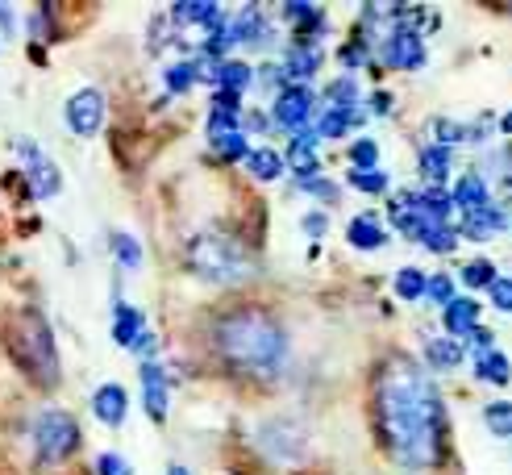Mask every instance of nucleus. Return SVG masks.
I'll use <instances>...</instances> for the list:
<instances>
[{"mask_svg":"<svg viewBox=\"0 0 512 475\" xmlns=\"http://www.w3.org/2000/svg\"><path fill=\"white\" fill-rule=\"evenodd\" d=\"M375 55H379L383 67H392V71H421L425 59H429V50H425V42H421L417 30H404V25H388V34L379 38Z\"/></svg>","mask_w":512,"mask_h":475,"instance_id":"obj_8","label":"nucleus"},{"mask_svg":"<svg viewBox=\"0 0 512 475\" xmlns=\"http://www.w3.org/2000/svg\"><path fill=\"white\" fill-rule=\"evenodd\" d=\"M338 59L346 63V75H354L358 67H367L371 63V34H363V30H354L342 46H338Z\"/></svg>","mask_w":512,"mask_h":475,"instance_id":"obj_32","label":"nucleus"},{"mask_svg":"<svg viewBox=\"0 0 512 475\" xmlns=\"http://www.w3.org/2000/svg\"><path fill=\"white\" fill-rule=\"evenodd\" d=\"M300 192L317 196L321 205H338V196H342V184H334V180H325V175H317V180H304V184H300Z\"/></svg>","mask_w":512,"mask_h":475,"instance_id":"obj_45","label":"nucleus"},{"mask_svg":"<svg viewBox=\"0 0 512 475\" xmlns=\"http://www.w3.org/2000/svg\"><path fill=\"white\" fill-rule=\"evenodd\" d=\"M146 330H150V321H146V313H142L138 305H130V300H113V321H109V338H113V346L134 350L138 338H142Z\"/></svg>","mask_w":512,"mask_h":475,"instance_id":"obj_17","label":"nucleus"},{"mask_svg":"<svg viewBox=\"0 0 512 475\" xmlns=\"http://www.w3.org/2000/svg\"><path fill=\"white\" fill-rule=\"evenodd\" d=\"M92 417L105 425V430H121L125 417H130V392H125V384H117V380L100 384L92 392Z\"/></svg>","mask_w":512,"mask_h":475,"instance_id":"obj_16","label":"nucleus"},{"mask_svg":"<svg viewBox=\"0 0 512 475\" xmlns=\"http://www.w3.org/2000/svg\"><path fill=\"white\" fill-rule=\"evenodd\" d=\"M204 134H209V146H217V142H225V138H234V134H242V117H234V113H217V109H209V117H204Z\"/></svg>","mask_w":512,"mask_h":475,"instance_id":"obj_35","label":"nucleus"},{"mask_svg":"<svg viewBox=\"0 0 512 475\" xmlns=\"http://www.w3.org/2000/svg\"><path fill=\"white\" fill-rule=\"evenodd\" d=\"M259 446L267 450L275 463H296V459L304 455V434L296 430L292 421L275 417V421H267L263 430H259Z\"/></svg>","mask_w":512,"mask_h":475,"instance_id":"obj_15","label":"nucleus"},{"mask_svg":"<svg viewBox=\"0 0 512 475\" xmlns=\"http://www.w3.org/2000/svg\"><path fill=\"white\" fill-rule=\"evenodd\" d=\"M271 121H275V130H284L288 138L296 130H304V125H313V113H317V92L309 84H288L284 92H279L271 100Z\"/></svg>","mask_w":512,"mask_h":475,"instance_id":"obj_9","label":"nucleus"},{"mask_svg":"<svg viewBox=\"0 0 512 475\" xmlns=\"http://www.w3.org/2000/svg\"><path fill=\"white\" fill-rule=\"evenodd\" d=\"M500 134H508V138H512V109L500 117Z\"/></svg>","mask_w":512,"mask_h":475,"instance_id":"obj_55","label":"nucleus"},{"mask_svg":"<svg viewBox=\"0 0 512 475\" xmlns=\"http://www.w3.org/2000/svg\"><path fill=\"white\" fill-rule=\"evenodd\" d=\"M483 425L496 434V438H512V400H492L483 409Z\"/></svg>","mask_w":512,"mask_h":475,"instance_id":"obj_39","label":"nucleus"},{"mask_svg":"<svg viewBox=\"0 0 512 475\" xmlns=\"http://www.w3.org/2000/svg\"><path fill=\"white\" fill-rule=\"evenodd\" d=\"M209 109H217V113H234V117H242V113H246L242 96H238V92H225V88H217V92L209 96Z\"/></svg>","mask_w":512,"mask_h":475,"instance_id":"obj_48","label":"nucleus"},{"mask_svg":"<svg viewBox=\"0 0 512 475\" xmlns=\"http://www.w3.org/2000/svg\"><path fill=\"white\" fill-rule=\"evenodd\" d=\"M367 100H371V105H367V113H375V117L392 113V92H388V88H375V92H371Z\"/></svg>","mask_w":512,"mask_h":475,"instance_id":"obj_52","label":"nucleus"},{"mask_svg":"<svg viewBox=\"0 0 512 475\" xmlns=\"http://www.w3.org/2000/svg\"><path fill=\"white\" fill-rule=\"evenodd\" d=\"M396 296L408 300V305H417V300H425V288H429V275L421 267H400L396 271V280H392Z\"/></svg>","mask_w":512,"mask_h":475,"instance_id":"obj_33","label":"nucleus"},{"mask_svg":"<svg viewBox=\"0 0 512 475\" xmlns=\"http://www.w3.org/2000/svg\"><path fill=\"white\" fill-rule=\"evenodd\" d=\"M450 167H454V150H450V146H438V142L421 146V155H417V171H421L425 188H442V184L450 180Z\"/></svg>","mask_w":512,"mask_h":475,"instance_id":"obj_22","label":"nucleus"},{"mask_svg":"<svg viewBox=\"0 0 512 475\" xmlns=\"http://www.w3.org/2000/svg\"><path fill=\"white\" fill-rule=\"evenodd\" d=\"M475 380L479 384H512V359L504 355V350H488V355H475Z\"/></svg>","mask_w":512,"mask_h":475,"instance_id":"obj_28","label":"nucleus"},{"mask_svg":"<svg viewBox=\"0 0 512 475\" xmlns=\"http://www.w3.org/2000/svg\"><path fill=\"white\" fill-rule=\"evenodd\" d=\"M450 200H454V209L458 213H479V209H488V205H496L492 200V188H488V180H483L479 171H463L454 180V188H450Z\"/></svg>","mask_w":512,"mask_h":475,"instance_id":"obj_18","label":"nucleus"},{"mask_svg":"<svg viewBox=\"0 0 512 475\" xmlns=\"http://www.w3.org/2000/svg\"><path fill=\"white\" fill-rule=\"evenodd\" d=\"M30 59H34V63H46V50H42V42H30Z\"/></svg>","mask_w":512,"mask_h":475,"instance_id":"obj_54","label":"nucleus"},{"mask_svg":"<svg viewBox=\"0 0 512 475\" xmlns=\"http://www.w3.org/2000/svg\"><path fill=\"white\" fill-rule=\"evenodd\" d=\"M363 121H367V109L358 105V109H321V117H317L313 125H317V134H321V138L338 142V138H346L350 130H358Z\"/></svg>","mask_w":512,"mask_h":475,"instance_id":"obj_24","label":"nucleus"},{"mask_svg":"<svg viewBox=\"0 0 512 475\" xmlns=\"http://www.w3.org/2000/svg\"><path fill=\"white\" fill-rule=\"evenodd\" d=\"M209 355L242 380H275L288 363V330L263 305H229L209 317Z\"/></svg>","mask_w":512,"mask_h":475,"instance_id":"obj_2","label":"nucleus"},{"mask_svg":"<svg viewBox=\"0 0 512 475\" xmlns=\"http://www.w3.org/2000/svg\"><path fill=\"white\" fill-rule=\"evenodd\" d=\"M467 363V346L463 342H454V338H429L425 342V367L433 371H458Z\"/></svg>","mask_w":512,"mask_h":475,"instance_id":"obj_27","label":"nucleus"},{"mask_svg":"<svg viewBox=\"0 0 512 475\" xmlns=\"http://www.w3.org/2000/svg\"><path fill=\"white\" fill-rule=\"evenodd\" d=\"M138 384H142V409H146V417L155 425H163L167 413H171V375H167V363L163 359L138 363Z\"/></svg>","mask_w":512,"mask_h":475,"instance_id":"obj_10","label":"nucleus"},{"mask_svg":"<svg viewBox=\"0 0 512 475\" xmlns=\"http://www.w3.org/2000/svg\"><path fill=\"white\" fill-rule=\"evenodd\" d=\"M30 446H34L38 467H63L67 459L80 455L84 430H80V421H75V413L59 409V405H46L30 421Z\"/></svg>","mask_w":512,"mask_h":475,"instance_id":"obj_5","label":"nucleus"},{"mask_svg":"<svg viewBox=\"0 0 512 475\" xmlns=\"http://www.w3.org/2000/svg\"><path fill=\"white\" fill-rule=\"evenodd\" d=\"M167 475H192V467H184V463H167Z\"/></svg>","mask_w":512,"mask_h":475,"instance_id":"obj_56","label":"nucleus"},{"mask_svg":"<svg viewBox=\"0 0 512 475\" xmlns=\"http://www.w3.org/2000/svg\"><path fill=\"white\" fill-rule=\"evenodd\" d=\"M167 17L175 21L179 34H184V30L213 34V30H221V25H229V9L217 5V0H179V5L167 9Z\"/></svg>","mask_w":512,"mask_h":475,"instance_id":"obj_13","label":"nucleus"},{"mask_svg":"<svg viewBox=\"0 0 512 475\" xmlns=\"http://www.w3.org/2000/svg\"><path fill=\"white\" fill-rule=\"evenodd\" d=\"M109 255H113V263H117L121 271H138L142 259H146V250H142V242H138L130 230H113V234H109Z\"/></svg>","mask_w":512,"mask_h":475,"instance_id":"obj_29","label":"nucleus"},{"mask_svg":"<svg viewBox=\"0 0 512 475\" xmlns=\"http://www.w3.org/2000/svg\"><path fill=\"white\" fill-rule=\"evenodd\" d=\"M0 34L5 38H17V13L9 5H0Z\"/></svg>","mask_w":512,"mask_h":475,"instance_id":"obj_53","label":"nucleus"},{"mask_svg":"<svg viewBox=\"0 0 512 475\" xmlns=\"http://www.w3.org/2000/svg\"><path fill=\"white\" fill-rule=\"evenodd\" d=\"M508 225V213L500 205H488V209H479V213H467L463 221H458V234L471 238V242H492L500 230Z\"/></svg>","mask_w":512,"mask_h":475,"instance_id":"obj_23","label":"nucleus"},{"mask_svg":"<svg viewBox=\"0 0 512 475\" xmlns=\"http://www.w3.org/2000/svg\"><path fill=\"white\" fill-rule=\"evenodd\" d=\"M105 117H109V96L100 92L96 84H84L75 88L67 100H63V121L75 138H96L105 130Z\"/></svg>","mask_w":512,"mask_h":475,"instance_id":"obj_6","label":"nucleus"},{"mask_svg":"<svg viewBox=\"0 0 512 475\" xmlns=\"http://www.w3.org/2000/svg\"><path fill=\"white\" fill-rule=\"evenodd\" d=\"M254 84H263V88L271 92V100H275L279 92H284V88H288V75H284V63H259V80H254Z\"/></svg>","mask_w":512,"mask_h":475,"instance_id":"obj_44","label":"nucleus"},{"mask_svg":"<svg viewBox=\"0 0 512 475\" xmlns=\"http://www.w3.org/2000/svg\"><path fill=\"white\" fill-rule=\"evenodd\" d=\"M375 430L404 471H433L446 459V405L429 367L392 355L375 375Z\"/></svg>","mask_w":512,"mask_h":475,"instance_id":"obj_1","label":"nucleus"},{"mask_svg":"<svg viewBox=\"0 0 512 475\" xmlns=\"http://www.w3.org/2000/svg\"><path fill=\"white\" fill-rule=\"evenodd\" d=\"M300 230L309 234L313 242H321V238L329 234V213H325V209H309V213L300 217Z\"/></svg>","mask_w":512,"mask_h":475,"instance_id":"obj_47","label":"nucleus"},{"mask_svg":"<svg viewBox=\"0 0 512 475\" xmlns=\"http://www.w3.org/2000/svg\"><path fill=\"white\" fill-rule=\"evenodd\" d=\"M321 63H325L321 46H296V42L284 46V75H288V84H309L313 75L321 71Z\"/></svg>","mask_w":512,"mask_h":475,"instance_id":"obj_20","label":"nucleus"},{"mask_svg":"<svg viewBox=\"0 0 512 475\" xmlns=\"http://www.w3.org/2000/svg\"><path fill=\"white\" fill-rule=\"evenodd\" d=\"M92 471L96 475H134V463H130V455H121V450H100Z\"/></svg>","mask_w":512,"mask_h":475,"instance_id":"obj_40","label":"nucleus"},{"mask_svg":"<svg viewBox=\"0 0 512 475\" xmlns=\"http://www.w3.org/2000/svg\"><path fill=\"white\" fill-rule=\"evenodd\" d=\"M242 134H275V121L267 109H246L242 113Z\"/></svg>","mask_w":512,"mask_h":475,"instance_id":"obj_46","label":"nucleus"},{"mask_svg":"<svg viewBox=\"0 0 512 475\" xmlns=\"http://www.w3.org/2000/svg\"><path fill=\"white\" fill-rule=\"evenodd\" d=\"M346 242L354 250H383V246L392 242V234L383 230V221L375 213H358V217L346 221Z\"/></svg>","mask_w":512,"mask_h":475,"instance_id":"obj_21","label":"nucleus"},{"mask_svg":"<svg viewBox=\"0 0 512 475\" xmlns=\"http://www.w3.org/2000/svg\"><path fill=\"white\" fill-rule=\"evenodd\" d=\"M346 159H350V171H379V142L375 138H354Z\"/></svg>","mask_w":512,"mask_h":475,"instance_id":"obj_37","label":"nucleus"},{"mask_svg":"<svg viewBox=\"0 0 512 475\" xmlns=\"http://www.w3.org/2000/svg\"><path fill=\"white\" fill-rule=\"evenodd\" d=\"M9 350H13V363L30 375L38 388H59L63 371H59V346H55V330L38 309H25L13 321V334H9Z\"/></svg>","mask_w":512,"mask_h":475,"instance_id":"obj_4","label":"nucleus"},{"mask_svg":"<svg viewBox=\"0 0 512 475\" xmlns=\"http://www.w3.org/2000/svg\"><path fill=\"white\" fill-rule=\"evenodd\" d=\"M179 263L200 284H213V288H242L259 275L254 250L234 230H221V225L188 234L184 246H179Z\"/></svg>","mask_w":512,"mask_h":475,"instance_id":"obj_3","label":"nucleus"},{"mask_svg":"<svg viewBox=\"0 0 512 475\" xmlns=\"http://www.w3.org/2000/svg\"><path fill=\"white\" fill-rule=\"evenodd\" d=\"M213 150H217V159H221V163L234 167V163H246V159H250V150H254V146H250V138H246V134H234V138L217 142Z\"/></svg>","mask_w":512,"mask_h":475,"instance_id":"obj_42","label":"nucleus"},{"mask_svg":"<svg viewBox=\"0 0 512 475\" xmlns=\"http://www.w3.org/2000/svg\"><path fill=\"white\" fill-rule=\"evenodd\" d=\"M488 300H492V309L512 313V275H500V280L488 288Z\"/></svg>","mask_w":512,"mask_h":475,"instance_id":"obj_49","label":"nucleus"},{"mask_svg":"<svg viewBox=\"0 0 512 475\" xmlns=\"http://www.w3.org/2000/svg\"><path fill=\"white\" fill-rule=\"evenodd\" d=\"M229 38L234 46H250V50H267L275 46V25L267 21V13L259 5H242L238 13H229Z\"/></svg>","mask_w":512,"mask_h":475,"instance_id":"obj_12","label":"nucleus"},{"mask_svg":"<svg viewBox=\"0 0 512 475\" xmlns=\"http://www.w3.org/2000/svg\"><path fill=\"white\" fill-rule=\"evenodd\" d=\"M346 184L354 188V192H363V196H383V192H388L392 188V180H388V171H350L346 175Z\"/></svg>","mask_w":512,"mask_h":475,"instance_id":"obj_38","label":"nucleus"},{"mask_svg":"<svg viewBox=\"0 0 512 475\" xmlns=\"http://www.w3.org/2000/svg\"><path fill=\"white\" fill-rule=\"evenodd\" d=\"M313 13H317V5H309V0H288V5L279 9V17H284V21L292 25V30H296V25H304V21H309Z\"/></svg>","mask_w":512,"mask_h":475,"instance_id":"obj_50","label":"nucleus"},{"mask_svg":"<svg viewBox=\"0 0 512 475\" xmlns=\"http://www.w3.org/2000/svg\"><path fill=\"white\" fill-rule=\"evenodd\" d=\"M25 30H30L34 42H50V38H59L55 34V13H50V5H38L30 13V21H25Z\"/></svg>","mask_w":512,"mask_h":475,"instance_id":"obj_41","label":"nucleus"},{"mask_svg":"<svg viewBox=\"0 0 512 475\" xmlns=\"http://www.w3.org/2000/svg\"><path fill=\"white\" fill-rule=\"evenodd\" d=\"M200 71H204V59H175L163 67V88H167V100L171 96H188L196 84H200Z\"/></svg>","mask_w":512,"mask_h":475,"instance_id":"obj_25","label":"nucleus"},{"mask_svg":"<svg viewBox=\"0 0 512 475\" xmlns=\"http://www.w3.org/2000/svg\"><path fill=\"white\" fill-rule=\"evenodd\" d=\"M458 292H454V280H450V275L446 271H438V275H429V288H425V300H429V305H438V309H446L450 305V300H454Z\"/></svg>","mask_w":512,"mask_h":475,"instance_id":"obj_43","label":"nucleus"},{"mask_svg":"<svg viewBox=\"0 0 512 475\" xmlns=\"http://www.w3.org/2000/svg\"><path fill=\"white\" fill-rule=\"evenodd\" d=\"M458 238H463V234H458L450 221H429V225H425V234H421V246L433 250V255H454Z\"/></svg>","mask_w":512,"mask_h":475,"instance_id":"obj_31","label":"nucleus"},{"mask_svg":"<svg viewBox=\"0 0 512 475\" xmlns=\"http://www.w3.org/2000/svg\"><path fill=\"white\" fill-rule=\"evenodd\" d=\"M242 167L250 171V180H259V184H275V180H284V175H288L284 155H279V150H271V146H254L250 159H246Z\"/></svg>","mask_w":512,"mask_h":475,"instance_id":"obj_26","label":"nucleus"},{"mask_svg":"<svg viewBox=\"0 0 512 475\" xmlns=\"http://www.w3.org/2000/svg\"><path fill=\"white\" fill-rule=\"evenodd\" d=\"M458 280H463V288L479 292V288H492V284L500 280V271H496L492 259H467L463 271H458Z\"/></svg>","mask_w":512,"mask_h":475,"instance_id":"obj_34","label":"nucleus"},{"mask_svg":"<svg viewBox=\"0 0 512 475\" xmlns=\"http://www.w3.org/2000/svg\"><path fill=\"white\" fill-rule=\"evenodd\" d=\"M429 130H433V142L438 146H458V142H471V125H463V121H450V117H433L429 121Z\"/></svg>","mask_w":512,"mask_h":475,"instance_id":"obj_36","label":"nucleus"},{"mask_svg":"<svg viewBox=\"0 0 512 475\" xmlns=\"http://www.w3.org/2000/svg\"><path fill=\"white\" fill-rule=\"evenodd\" d=\"M321 100H325V109H358V100H363V92H358V80L354 75H338V80H329L325 84V92H321Z\"/></svg>","mask_w":512,"mask_h":475,"instance_id":"obj_30","label":"nucleus"},{"mask_svg":"<svg viewBox=\"0 0 512 475\" xmlns=\"http://www.w3.org/2000/svg\"><path fill=\"white\" fill-rule=\"evenodd\" d=\"M479 313H483V305L475 296H454L450 305L442 309V325H446V338H454V342H463L475 325H479Z\"/></svg>","mask_w":512,"mask_h":475,"instance_id":"obj_19","label":"nucleus"},{"mask_svg":"<svg viewBox=\"0 0 512 475\" xmlns=\"http://www.w3.org/2000/svg\"><path fill=\"white\" fill-rule=\"evenodd\" d=\"M13 150H17V159H21V175H25V184H30L34 200H50V196L63 192V171H59V163L50 159L38 142L17 138Z\"/></svg>","mask_w":512,"mask_h":475,"instance_id":"obj_7","label":"nucleus"},{"mask_svg":"<svg viewBox=\"0 0 512 475\" xmlns=\"http://www.w3.org/2000/svg\"><path fill=\"white\" fill-rule=\"evenodd\" d=\"M467 342L475 346V355H488V350H496V334L488 330V325H475V330L467 334Z\"/></svg>","mask_w":512,"mask_h":475,"instance_id":"obj_51","label":"nucleus"},{"mask_svg":"<svg viewBox=\"0 0 512 475\" xmlns=\"http://www.w3.org/2000/svg\"><path fill=\"white\" fill-rule=\"evenodd\" d=\"M321 134H317V125H304V130H296L292 138H288V150H284V163H288V171L296 175V184H304V180H317L321 175Z\"/></svg>","mask_w":512,"mask_h":475,"instance_id":"obj_11","label":"nucleus"},{"mask_svg":"<svg viewBox=\"0 0 512 475\" xmlns=\"http://www.w3.org/2000/svg\"><path fill=\"white\" fill-rule=\"evenodd\" d=\"M508 230H512V217H508Z\"/></svg>","mask_w":512,"mask_h":475,"instance_id":"obj_57","label":"nucleus"},{"mask_svg":"<svg viewBox=\"0 0 512 475\" xmlns=\"http://www.w3.org/2000/svg\"><path fill=\"white\" fill-rule=\"evenodd\" d=\"M254 80H259V67H250L246 59H238V55H229V59H221V63H209L204 59V71H200V84H209L213 92L217 88H225V92H250L254 88Z\"/></svg>","mask_w":512,"mask_h":475,"instance_id":"obj_14","label":"nucleus"}]
</instances>
